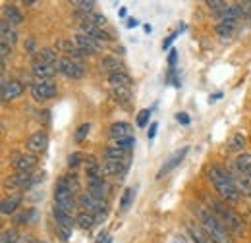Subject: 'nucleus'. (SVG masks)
Listing matches in <instances>:
<instances>
[{"label":"nucleus","mask_w":251,"mask_h":243,"mask_svg":"<svg viewBox=\"0 0 251 243\" xmlns=\"http://www.w3.org/2000/svg\"><path fill=\"white\" fill-rule=\"evenodd\" d=\"M149 116H151V110L149 108L139 110V114H137V127H145L147 122H149Z\"/></svg>","instance_id":"42"},{"label":"nucleus","mask_w":251,"mask_h":243,"mask_svg":"<svg viewBox=\"0 0 251 243\" xmlns=\"http://www.w3.org/2000/svg\"><path fill=\"white\" fill-rule=\"evenodd\" d=\"M133 145H135V137H126V139L116 141V145H114V147H120V149H124V151L131 152Z\"/></svg>","instance_id":"40"},{"label":"nucleus","mask_w":251,"mask_h":243,"mask_svg":"<svg viewBox=\"0 0 251 243\" xmlns=\"http://www.w3.org/2000/svg\"><path fill=\"white\" fill-rule=\"evenodd\" d=\"M207 6H209L217 16H220V14L228 8V6H226V2H220V0H209V2H207Z\"/></svg>","instance_id":"39"},{"label":"nucleus","mask_w":251,"mask_h":243,"mask_svg":"<svg viewBox=\"0 0 251 243\" xmlns=\"http://www.w3.org/2000/svg\"><path fill=\"white\" fill-rule=\"evenodd\" d=\"M104 160H120V162H127V164H129L131 152L124 151V149H120V147H108V149L104 151Z\"/></svg>","instance_id":"26"},{"label":"nucleus","mask_w":251,"mask_h":243,"mask_svg":"<svg viewBox=\"0 0 251 243\" xmlns=\"http://www.w3.org/2000/svg\"><path fill=\"white\" fill-rule=\"evenodd\" d=\"M20 203H22V195H10V197H4L2 203H0V213L2 214L16 213V209L20 207Z\"/></svg>","instance_id":"28"},{"label":"nucleus","mask_w":251,"mask_h":243,"mask_svg":"<svg viewBox=\"0 0 251 243\" xmlns=\"http://www.w3.org/2000/svg\"><path fill=\"white\" fill-rule=\"evenodd\" d=\"M100 166H102L104 178H116V180H124L126 172L129 168L127 162H120V160H104Z\"/></svg>","instance_id":"8"},{"label":"nucleus","mask_w":251,"mask_h":243,"mask_svg":"<svg viewBox=\"0 0 251 243\" xmlns=\"http://www.w3.org/2000/svg\"><path fill=\"white\" fill-rule=\"evenodd\" d=\"M56 50H58L60 54H64L66 58H75V60L87 56V54L75 45V41H72V39H58V41H56Z\"/></svg>","instance_id":"9"},{"label":"nucleus","mask_w":251,"mask_h":243,"mask_svg":"<svg viewBox=\"0 0 251 243\" xmlns=\"http://www.w3.org/2000/svg\"><path fill=\"white\" fill-rule=\"evenodd\" d=\"M236 24H228V22H220L217 25V33L220 35V39H230L232 37V31H234Z\"/></svg>","instance_id":"35"},{"label":"nucleus","mask_w":251,"mask_h":243,"mask_svg":"<svg viewBox=\"0 0 251 243\" xmlns=\"http://www.w3.org/2000/svg\"><path fill=\"white\" fill-rule=\"evenodd\" d=\"M52 216H54V220H56V226H62V228L74 230V226L77 224L74 214L68 213V211H64V209H60V207H56V205H54V209H52Z\"/></svg>","instance_id":"20"},{"label":"nucleus","mask_w":251,"mask_h":243,"mask_svg":"<svg viewBox=\"0 0 251 243\" xmlns=\"http://www.w3.org/2000/svg\"><path fill=\"white\" fill-rule=\"evenodd\" d=\"M25 147H27V151L33 152V154L45 152L47 151V147H49V135H47L45 131H37V133H33L31 137L27 139Z\"/></svg>","instance_id":"15"},{"label":"nucleus","mask_w":251,"mask_h":243,"mask_svg":"<svg viewBox=\"0 0 251 243\" xmlns=\"http://www.w3.org/2000/svg\"><path fill=\"white\" fill-rule=\"evenodd\" d=\"M197 216H199V222L203 224V230L209 234V238L215 243H232L230 238V230L220 222V218L215 213H211L209 209H203L199 207L197 209Z\"/></svg>","instance_id":"1"},{"label":"nucleus","mask_w":251,"mask_h":243,"mask_svg":"<svg viewBox=\"0 0 251 243\" xmlns=\"http://www.w3.org/2000/svg\"><path fill=\"white\" fill-rule=\"evenodd\" d=\"M56 93H58V89L52 81H35V83H31V97L37 102L49 100V98L56 97Z\"/></svg>","instance_id":"7"},{"label":"nucleus","mask_w":251,"mask_h":243,"mask_svg":"<svg viewBox=\"0 0 251 243\" xmlns=\"http://www.w3.org/2000/svg\"><path fill=\"white\" fill-rule=\"evenodd\" d=\"M176 118H178V122H180V123H184V125H188V123H189V116L186 114V112H180Z\"/></svg>","instance_id":"48"},{"label":"nucleus","mask_w":251,"mask_h":243,"mask_svg":"<svg viewBox=\"0 0 251 243\" xmlns=\"http://www.w3.org/2000/svg\"><path fill=\"white\" fill-rule=\"evenodd\" d=\"M234 164H236V168H238L240 172H244L246 176L251 178V154L250 152H242V154L234 160Z\"/></svg>","instance_id":"31"},{"label":"nucleus","mask_w":251,"mask_h":243,"mask_svg":"<svg viewBox=\"0 0 251 243\" xmlns=\"http://www.w3.org/2000/svg\"><path fill=\"white\" fill-rule=\"evenodd\" d=\"M89 129H91V125L89 123H81L79 127H77V131H75V141H83L87 135H89Z\"/></svg>","instance_id":"41"},{"label":"nucleus","mask_w":251,"mask_h":243,"mask_svg":"<svg viewBox=\"0 0 251 243\" xmlns=\"http://www.w3.org/2000/svg\"><path fill=\"white\" fill-rule=\"evenodd\" d=\"M33 47H35V39H33V37H29V39H27V43H25V49H27V50L31 52Z\"/></svg>","instance_id":"52"},{"label":"nucleus","mask_w":251,"mask_h":243,"mask_svg":"<svg viewBox=\"0 0 251 243\" xmlns=\"http://www.w3.org/2000/svg\"><path fill=\"white\" fill-rule=\"evenodd\" d=\"M31 174H25V172H16V174H12V176H8V180H6V185L8 187H24V189H29L31 187Z\"/></svg>","instance_id":"22"},{"label":"nucleus","mask_w":251,"mask_h":243,"mask_svg":"<svg viewBox=\"0 0 251 243\" xmlns=\"http://www.w3.org/2000/svg\"><path fill=\"white\" fill-rule=\"evenodd\" d=\"M133 197H135L133 187H127V189H124L122 199H120V211H127V209H129V205L133 203Z\"/></svg>","instance_id":"33"},{"label":"nucleus","mask_w":251,"mask_h":243,"mask_svg":"<svg viewBox=\"0 0 251 243\" xmlns=\"http://www.w3.org/2000/svg\"><path fill=\"white\" fill-rule=\"evenodd\" d=\"M74 6H79V10H81V12H87V14H89V12L93 10L95 2H91V0H89V2H87V0H75V2H74Z\"/></svg>","instance_id":"43"},{"label":"nucleus","mask_w":251,"mask_h":243,"mask_svg":"<svg viewBox=\"0 0 251 243\" xmlns=\"http://www.w3.org/2000/svg\"><path fill=\"white\" fill-rule=\"evenodd\" d=\"M81 162H83V154H81V152H72V154L68 156V168H70V170L77 168Z\"/></svg>","instance_id":"37"},{"label":"nucleus","mask_w":251,"mask_h":243,"mask_svg":"<svg viewBox=\"0 0 251 243\" xmlns=\"http://www.w3.org/2000/svg\"><path fill=\"white\" fill-rule=\"evenodd\" d=\"M106 191H108V187H106V182H104V178H102V176L87 178V193H89L91 197L104 201Z\"/></svg>","instance_id":"14"},{"label":"nucleus","mask_w":251,"mask_h":243,"mask_svg":"<svg viewBox=\"0 0 251 243\" xmlns=\"http://www.w3.org/2000/svg\"><path fill=\"white\" fill-rule=\"evenodd\" d=\"M131 131H133V127L129 123H126V122H116V123H112L108 127V135L114 141H120V139H126V137H133Z\"/></svg>","instance_id":"19"},{"label":"nucleus","mask_w":251,"mask_h":243,"mask_svg":"<svg viewBox=\"0 0 251 243\" xmlns=\"http://www.w3.org/2000/svg\"><path fill=\"white\" fill-rule=\"evenodd\" d=\"M108 83H110V87H127L129 89L133 79L127 72H114L108 75Z\"/></svg>","instance_id":"24"},{"label":"nucleus","mask_w":251,"mask_h":243,"mask_svg":"<svg viewBox=\"0 0 251 243\" xmlns=\"http://www.w3.org/2000/svg\"><path fill=\"white\" fill-rule=\"evenodd\" d=\"M120 18H126V8H120Z\"/></svg>","instance_id":"54"},{"label":"nucleus","mask_w":251,"mask_h":243,"mask_svg":"<svg viewBox=\"0 0 251 243\" xmlns=\"http://www.w3.org/2000/svg\"><path fill=\"white\" fill-rule=\"evenodd\" d=\"M230 176H232V182H234V185H236L238 193H242L244 197H251V178L250 176H246L244 172H240V170L236 168V164H232V168H230Z\"/></svg>","instance_id":"10"},{"label":"nucleus","mask_w":251,"mask_h":243,"mask_svg":"<svg viewBox=\"0 0 251 243\" xmlns=\"http://www.w3.org/2000/svg\"><path fill=\"white\" fill-rule=\"evenodd\" d=\"M4 18H6V22L12 24V25L24 24V16H22L20 8H16L14 4H6V6H4Z\"/></svg>","instance_id":"27"},{"label":"nucleus","mask_w":251,"mask_h":243,"mask_svg":"<svg viewBox=\"0 0 251 243\" xmlns=\"http://www.w3.org/2000/svg\"><path fill=\"white\" fill-rule=\"evenodd\" d=\"M18 242H20V236H18L16 230H6V232H2L0 243H18Z\"/></svg>","instance_id":"38"},{"label":"nucleus","mask_w":251,"mask_h":243,"mask_svg":"<svg viewBox=\"0 0 251 243\" xmlns=\"http://www.w3.org/2000/svg\"><path fill=\"white\" fill-rule=\"evenodd\" d=\"M79 27H81V33H83V35L93 37L95 41H112L110 33H106L102 27L95 25V24H91V22H81V24H79Z\"/></svg>","instance_id":"18"},{"label":"nucleus","mask_w":251,"mask_h":243,"mask_svg":"<svg viewBox=\"0 0 251 243\" xmlns=\"http://www.w3.org/2000/svg\"><path fill=\"white\" fill-rule=\"evenodd\" d=\"M211 207H213V213L220 218V222L234 234H242L244 232V222L238 214L234 213L230 207H226L222 201H211Z\"/></svg>","instance_id":"3"},{"label":"nucleus","mask_w":251,"mask_h":243,"mask_svg":"<svg viewBox=\"0 0 251 243\" xmlns=\"http://www.w3.org/2000/svg\"><path fill=\"white\" fill-rule=\"evenodd\" d=\"M54 205L64 209V211H68V213H74V209L77 205L75 195L68 189V185L64 183L62 178L56 182V187H54Z\"/></svg>","instance_id":"5"},{"label":"nucleus","mask_w":251,"mask_h":243,"mask_svg":"<svg viewBox=\"0 0 251 243\" xmlns=\"http://www.w3.org/2000/svg\"><path fill=\"white\" fill-rule=\"evenodd\" d=\"M157 129H158V123L157 122H153V123H151V127H149V131H147V137H149V139H153V137L157 135Z\"/></svg>","instance_id":"47"},{"label":"nucleus","mask_w":251,"mask_h":243,"mask_svg":"<svg viewBox=\"0 0 251 243\" xmlns=\"http://www.w3.org/2000/svg\"><path fill=\"white\" fill-rule=\"evenodd\" d=\"M178 243H180V242H178Z\"/></svg>","instance_id":"57"},{"label":"nucleus","mask_w":251,"mask_h":243,"mask_svg":"<svg viewBox=\"0 0 251 243\" xmlns=\"http://www.w3.org/2000/svg\"><path fill=\"white\" fill-rule=\"evenodd\" d=\"M58 72L62 75H66V77H70V79H81L85 75V66L79 60H75V58H66V56H62Z\"/></svg>","instance_id":"6"},{"label":"nucleus","mask_w":251,"mask_h":243,"mask_svg":"<svg viewBox=\"0 0 251 243\" xmlns=\"http://www.w3.org/2000/svg\"><path fill=\"white\" fill-rule=\"evenodd\" d=\"M244 145H246V137L242 133H236L232 137V141H230V151H242Z\"/></svg>","instance_id":"36"},{"label":"nucleus","mask_w":251,"mask_h":243,"mask_svg":"<svg viewBox=\"0 0 251 243\" xmlns=\"http://www.w3.org/2000/svg\"><path fill=\"white\" fill-rule=\"evenodd\" d=\"M37 166V156L33 152H24L20 156H16L14 160V168L16 172H25V174H31Z\"/></svg>","instance_id":"16"},{"label":"nucleus","mask_w":251,"mask_h":243,"mask_svg":"<svg viewBox=\"0 0 251 243\" xmlns=\"http://www.w3.org/2000/svg\"><path fill=\"white\" fill-rule=\"evenodd\" d=\"M176 58H178V52L172 49V50H170V56H168V64L174 66V64H176Z\"/></svg>","instance_id":"50"},{"label":"nucleus","mask_w":251,"mask_h":243,"mask_svg":"<svg viewBox=\"0 0 251 243\" xmlns=\"http://www.w3.org/2000/svg\"><path fill=\"white\" fill-rule=\"evenodd\" d=\"M248 20L251 22V2H248Z\"/></svg>","instance_id":"53"},{"label":"nucleus","mask_w":251,"mask_h":243,"mask_svg":"<svg viewBox=\"0 0 251 243\" xmlns=\"http://www.w3.org/2000/svg\"><path fill=\"white\" fill-rule=\"evenodd\" d=\"M62 180L74 195H77V193H79V180H77V176H75V174H66V176H62Z\"/></svg>","instance_id":"34"},{"label":"nucleus","mask_w":251,"mask_h":243,"mask_svg":"<svg viewBox=\"0 0 251 243\" xmlns=\"http://www.w3.org/2000/svg\"><path fill=\"white\" fill-rule=\"evenodd\" d=\"M110 97L120 104H127L131 100V91L127 87H110Z\"/></svg>","instance_id":"30"},{"label":"nucleus","mask_w":251,"mask_h":243,"mask_svg":"<svg viewBox=\"0 0 251 243\" xmlns=\"http://www.w3.org/2000/svg\"><path fill=\"white\" fill-rule=\"evenodd\" d=\"M188 151H189L188 147H182L180 151L174 152V154H172V156H170V158H168V160H166V162L162 164V168H160V170L157 172V180H160L162 176H166V174H168L170 170H174V168H176V166H178V164H180V162H182V160L186 158Z\"/></svg>","instance_id":"17"},{"label":"nucleus","mask_w":251,"mask_h":243,"mask_svg":"<svg viewBox=\"0 0 251 243\" xmlns=\"http://www.w3.org/2000/svg\"><path fill=\"white\" fill-rule=\"evenodd\" d=\"M85 174H87V178L102 176V166L97 162L95 156H87V160H85Z\"/></svg>","instance_id":"32"},{"label":"nucleus","mask_w":251,"mask_h":243,"mask_svg":"<svg viewBox=\"0 0 251 243\" xmlns=\"http://www.w3.org/2000/svg\"><path fill=\"white\" fill-rule=\"evenodd\" d=\"M10 49H12V47H8V45H4V43L0 45V50H2V60H6V56L10 54Z\"/></svg>","instance_id":"49"},{"label":"nucleus","mask_w":251,"mask_h":243,"mask_svg":"<svg viewBox=\"0 0 251 243\" xmlns=\"http://www.w3.org/2000/svg\"><path fill=\"white\" fill-rule=\"evenodd\" d=\"M24 93V83H20L18 79H10V81H2V91H0V97H2V102H10L14 98H18L20 95Z\"/></svg>","instance_id":"12"},{"label":"nucleus","mask_w":251,"mask_h":243,"mask_svg":"<svg viewBox=\"0 0 251 243\" xmlns=\"http://www.w3.org/2000/svg\"><path fill=\"white\" fill-rule=\"evenodd\" d=\"M178 33H180V31H176V33H172V35H170V37H168V39H166V41L162 43V49H164V50H166V49H168V47H170V45L174 43V39L178 37Z\"/></svg>","instance_id":"46"},{"label":"nucleus","mask_w":251,"mask_h":243,"mask_svg":"<svg viewBox=\"0 0 251 243\" xmlns=\"http://www.w3.org/2000/svg\"><path fill=\"white\" fill-rule=\"evenodd\" d=\"M0 35H2V43L8 47H14L18 43V33L14 29V25L8 24L6 20H2V24H0Z\"/></svg>","instance_id":"23"},{"label":"nucleus","mask_w":251,"mask_h":243,"mask_svg":"<svg viewBox=\"0 0 251 243\" xmlns=\"http://www.w3.org/2000/svg\"><path fill=\"white\" fill-rule=\"evenodd\" d=\"M31 73H33V77H35V81H50V77L56 73V70L35 56L31 64Z\"/></svg>","instance_id":"11"},{"label":"nucleus","mask_w":251,"mask_h":243,"mask_svg":"<svg viewBox=\"0 0 251 243\" xmlns=\"http://www.w3.org/2000/svg\"><path fill=\"white\" fill-rule=\"evenodd\" d=\"M33 214H35V211H33V209H29L27 213H22V214H20V216L16 218V222H18V224H22V222H25V224H27V222H29V220L33 218Z\"/></svg>","instance_id":"45"},{"label":"nucleus","mask_w":251,"mask_h":243,"mask_svg":"<svg viewBox=\"0 0 251 243\" xmlns=\"http://www.w3.org/2000/svg\"><path fill=\"white\" fill-rule=\"evenodd\" d=\"M209 178L215 185V189L220 193V197L228 199V201H236L238 199V189L232 182V176L228 170H224L222 166H211L209 168Z\"/></svg>","instance_id":"2"},{"label":"nucleus","mask_w":251,"mask_h":243,"mask_svg":"<svg viewBox=\"0 0 251 243\" xmlns=\"http://www.w3.org/2000/svg\"><path fill=\"white\" fill-rule=\"evenodd\" d=\"M137 24H139V22H137L135 18H129L127 24H126V27H127V29H133V27H137Z\"/></svg>","instance_id":"51"},{"label":"nucleus","mask_w":251,"mask_h":243,"mask_svg":"<svg viewBox=\"0 0 251 243\" xmlns=\"http://www.w3.org/2000/svg\"><path fill=\"white\" fill-rule=\"evenodd\" d=\"M75 222H77V226L81 228V230H93V226L97 224V218H95L91 213H85V211H81V213L75 216Z\"/></svg>","instance_id":"29"},{"label":"nucleus","mask_w":251,"mask_h":243,"mask_svg":"<svg viewBox=\"0 0 251 243\" xmlns=\"http://www.w3.org/2000/svg\"><path fill=\"white\" fill-rule=\"evenodd\" d=\"M18 243H25V242H18Z\"/></svg>","instance_id":"56"},{"label":"nucleus","mask_w":251,"mask_h":243,"mask_svg":"<svg viewBox=\"0 0 251 243\" xmlns=\"http://www.w3.org/2000/svg\"><path fill=\"white\" fill-rule=\"evenodd\" d=\"M56 234H58V238L62 242H70V238H72V230L70 228H62V226H56Z\"/></svg>","instance_id":"44"},{"label":"nucleus","mask_w":251,"mask_h":243,"mask_svg":"<svg viewBox=\"0 0 251 243\" xmlns=\"http://www.w3.org/2000/svg\"><path fill=\"white\" fill-rule=\"evenodd\" d=\"M74 41H75V45H77V47H79L87 56L100 52V43H99V41H95L93 37H89V35L77 33V35L74 37Z\"/></svg>","instance_id":"13"},{"label":"nucleus","mask_w":251,"mask_h":243,"mask_svg":"<svg viewBox=\"0 0 251 243\" xmlns=\"http://www.w3.org/2000/svg\"><path fill=\"white\" fill-rule=\"evenodd\" d=\"M77 205H79L85 213L93 214L99 222L104 220L106 214H108V203H106V201H100V199H95V197H91L89 193H79V197H77Z\"/></svg>","instance_id":"4"},{"label":"nucleus","mask_w":251,"mask_h":243,"mask_svg":"<svg viewBox=\"0 0 251 243\" xmlns=\"http://www.w3.org/2000/svg\"><path fill=\"white\" fill-rule=\"evenodd\" d=\"M104 243H112V238H106V242Z\"/></svg>","instance_id":"55"},{"label":"nucleus","mask_w":251,"mask_h":243,"mask_svg":"<svg viewBox=\"0 0 251 243\" xmlns=\"http://www.w3.org/2000/svg\"><path fill=\"white\" fill-rule=\"evenodd\" d=\"M99 68H100L102 72H106L108 75L114 73V72H126L124 62L120 60L118 56H104V58L100 60V64H99Z\"/></svg>","instance_id":"21"},{"label":"nucleus","mask_w":251,"mask_h":243,"mask_svg":"<svg viewBox=\"0 0 251 243\" xmlns=\"http://www.w3.org/2000/svg\"><path fill=\"white\" fill-rule=\"evenodd\" d=\"M37 58L43 60L45 64H49V66H52V68L58 72V68H60V58H62V56H58L56 50H52V49H41V50L37 52Z\"/></svg>","instance_id":"25"}]
</instances>
